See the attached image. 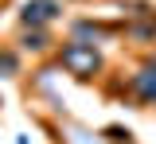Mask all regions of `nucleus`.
I'll use <instances>...</instances> for the list:
<instances>
[{
    "instance_id": "nucleus-1",
    "label": "nucleus",
    "mask_w": 156,
    "mask_h": 144,
    "mask_svg": "<svg viewBox=\"0 0 156 144\" xmlns=\"http://www.w3.org/2000/svg\"><path fill=\"white\" fill-rule=\"evenodd\" d=\"M62 62H66L74 74H94V70H98V55H94V47H82V43H70V47L62 51Z\"/></svg>"
},
{
    "instance_id": "nucleus-2",
    "label": "nucleus",
    "mask_w": 156,
    "mask_h": 144,
    "mask_svg": "<svg viewBox=\"0 0 156 144\" xmlns=\"http://www.w3.org/2000/svg\"><path fill=\"white\" fill-rule=\"evenodd\" d=\"M51 16H55V0H35V4H27V8H23V20L31 23V20H51Z\"/></svg>"
},
{
    "instance_id": "nucleus-3",
    "label": "nucleus",
    "mask_w": 156,
    "mask_h": 144,
    "mask_svg": "<svg viewBox=\"0 0 156 144\" xmlns=\"http://www.w3.org/2000/svg\"><path fill=\"white\" fill-rule=\"evenodd\" d=\"M12 66H16V59H12V55H0V70H12Z\"/></svg>"
}]
</instances>
